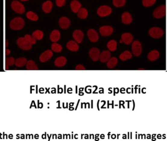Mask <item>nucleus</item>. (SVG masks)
I'll return each instance as SVG.
<instances>
[{
	"instance_id": "f257e3e1",
	"label": "nucleus",
	"mask_w": 167,
	"mask_h": 141,
	"mask_svg": "<svg viewBox=\"0 0 167 141\" xmlns=\"http://www.w3.org/2000/svg\"><path fill=\"white\" fill-rule=\"evenodd\" d=\"M9 26L13 30H20L25 26V21L21 17H16L11 21Z\"/></svg>"
},
{
	"instance_id": "f03ea898",
	"label": "nucleus",
	"mask_w": 167,
	"mask_h": 141,
	"mask_svg": "<svg viewBox=\"0 0 167 141\" xmlns=\"http://www.w3.org/2000/svg\"><path fill=\"white\" fill-rule=\"evenodd\" d=\"M149 34L151 37L154 39H159L163 36L164 32L161 28L159 27H151L149 30Z\"/></svg>"
},
{
	"instance_id": "7ed1b4c3",
	"label": "nucleus",
	"mask_w": 167,
	"mask_h": 141,
	"mask_svg": "<svg viewBox=\"0 0 167 141\" xmlns=\"http://www.w3.org/2000/svg\"><path fill=\"white\" fill-rule=\"evenodd\" d=\"M112 12V9L109 5H101L97 9V14L101 17H105L110 15Z\"/></svg>"
},
{
	"instance_id": "20e7f679",
	"label": "nucleus",
	"mask_w": 167,
	"mask_h": 141,
	"mask_svg": "<svg viewBox=\"0 0 167 141\" xmlns=\"http://www.w3.org/2000/svg\"><path fill=\"white\" fill-rule=\"evenodd\" d=\"M132 43V54L135 56H140L142 52V45L141 42L138 40H135Z\"/></svg>"
},
{
	"instance_id": "39448f33",
	"label": "nucleus",
	"mask_w": 167,
	"mask_h": 141,
	"mask_svg": "<svg viewBox=\"0 0 167 141\" xmlns=\"http://www.w3.org/2000/svg\"><path fill=\"white\" fill-rule=\"evenodd\" d=\"M166 14V6L164 5H161L154 9L153 16L156 19L162 18Z\"/></svg>"
},
{
	"instance_id": "423d86ee",
	"label": "nucleus",
	"mask_w": 167,
	"mask_h": 141,
	"mask_svg": "<svg viewBox=\"0 0 167 141\" xmlns=\"http://www.w3.org/2000/svg\"><path fill=\"white\" fill-rule=\"evenodd\" d=\"M17 44L20 48L24 51H29L32 48V45L27 42L24 37H20L17 39Z\"/></svg>"
},
{
	"instance_id": "0eeeda50",
	"label": "nucleus",
	"mask_w": 167,
	"mask_h": 141,
	"mask_svg": "<svg viewBox=\"0 0 167 141\" xmlns=\"http://www.w3.org/2000/svg\"><path fill=\"white\" fill-rule=\"evenodd\" d=\"M12 9L15 12L18 14H23L25 13V8L22 4L18 1H14L11 5Z\"/></svg>"
},
{
	"instance_id": "6e6552de",
	"label": "nucleus",
	"mask_w": 167,
	"mask_h": 141,
	"mask_svg": "<svg viewBox=\"0 0 167 141\" xmlns=\"http://www.w3.org/2000/svg\"><path fill=\"white\" fill-rule=\"evenodd\" d=\"M99 31L102 36H109L112 34L114 29L110 26H103L99 27Z\"/></svg>"
},
{
	"instance_id": "1a4fd4ad",
	"label": "nucleus",
	"mask_w": 167,
	"mask_h": 141,
	"mask_svg": "<svg viewBox=\"0 0 167 141\" xmlns=\"http://www.w3.org/2000/svg\"><path fill=\"white\" fill-rule=\"evenodd\" d=\"M87 35L89 40L91 42L95 43L99 39V35L98 34L97 31L94 29H90L89 30H88Z\"/></svg>"
},
{
	"instance_id": "9d476101",
	"label": "nucleus",
	"mask_w": 167,
	"mask_h": 141,
	"mask_svg": "<svg viewBox=\"0 0 167 141\" xmlns=\"http://www.w3.org/2000/svg\"><path fill=\"white\" fill-rule=\"evenodd\" d=\"M89 56L92 60L94 61H97L99 60L100 51L97 48H92L90 49L89 52Z\"/></svg>"
},
{
	"instance_id": "9b49d317",
	"label": "nucleus",
	"mask_w": 167,
	"mask_h": 141,
	"mask_svg": "<svg viewBox=\"0 0 167 141\" xmlns=\"http://www.w3.org/2000/svg\"><path fill=\"white\" fill-rule=\"evenodd\" d=\"M84 34L83 31L80 30H76L73 33V37L77 43H81L84 40Z\"/></svg>"
},
{
	"instance_id": "f8f14e48",
	"label": "nucleus",
	"mask_w": 167,
	"mask_h": 141,
	"mask_svg": "<svg viewBox=\"0 0 167 141\" xmlns=\"http://www.w3.org/2000/svg\"><path fill=\"white\" fill-rule=\"evenodd\" d=\"M53 56V52L51 50H48L45 51L39 57L40 61L42 63L46 62L48 60H50Z\"/></svg>"
},
{
	"instance_id": "ddd939ff",
	"label": "nucleus",
	"mask_w": 167,
	"mask_h": 141,
	"mask_svg": "<svg viewBox=\"0 0 167 141\" xmlns=\"http://www.w3.org/2000/svg\"><path fill=\"white\" fill-rule=\"evenodd\" d=\"M71 21L68 17H62L59 20V25L62 29L66 30L70 26Z\"/></svg>"
},
{
	"instance_id": "4468645a",
	"label": "nucleus",
	"mask_w": 167,
	"mask_h": 141,
	"mask_svg": "<svg viewBox=\"0 0 167 141\" xmlns=\"http://www.w3.org/2000/svg\"><path fill=\"white\" fill-rule=\"evenodd\" d=\"M121 22L125 25H129L133 21L132 16L128 12H124L121 16Z\"/></svg>"
},
{
	"instance_id": "2eb2a0df",
	"label": "nucleus",
	"mask_w": 167,
	"mask_h": 141,
	"mask_svg": "<svg viewBox=\"0 0 167 141\" xmlns=\"http://www.w3.org/2000/svg\"><path fill=\"white\" fill-rule=\"evenodd\" d=\"M121 40L123 41V43H124L125 44H131V43H132V42H133V35L131 33H124L121 35Z\"/></svg>"
},
{
	"instance_id": "dca6fc26",
	"label": "nucleus",
	"mask_w": 167,
	"mask_h": 141,
	"mask_svg": "<svg viewBox=\"0 0 167 141\" xmlns=\"http://www.w3.org/2000/svg\"><path fill=\"white\" fill-rule=\"evenodd\" d=\"M111 53L107 50L103 51L99 55V60L102 63H106L111 58Z\"/></svg>"
},
{
	"instance_id": "f3484780",
	"label": "nucleus",
	"mask_w": 167,
	"mask_h": 141,
	"mask_svg": "<svg viewBox=\"0 0 167 141\" xmlns=\"http://www.w3.org/2000/svg\"><path fill=\"white\" fill-rule=\"evenodd\" d=\"M67 48L68 49V50L72 52H77L79 50L80 47L78 45L77 43L74 40H71L68 41L66 44Z\"/></svg>"
},
{
	"instance_id": "a211bd4d",
	"label": "nucleus",
	"mask_w": 167,
	"mask_h": 141,
	"mask_svg": "<svg viewBox=\"0 0 167 141\" xmlns=\"http://www.w3.org/2000/svg\"><path fill=\"white\" fill-rule=\"evenodd\" d=\"M71 9L74 13H77L81 8V4L77 0H73L70 4Z\"/></svg>"
},
{
	"instance_id": "6ab92c4d",
	"label": "nucleus",
	"mask_w": 167,
	"mask_h": 141,
	"mask_svg": "<svg viewBox=\"0 0 167 141\" xmlns=\"http://www.w3.org/2000/svg\"><path fill=\"white\" fill-rule=\"evenodd\" d=\"M61 36L60 31L58 30H55L51 33L50 35V39L51 41L54 42H56L59 40Z\"/></svg>"
},
{
	"instance_id": "aec40b11",
	"label": "nucleus",
	"mask_w": 167,
	"mask_h": 141,
	"mask_svg": "<svg viewBox=\"0 0 167 141\" xmlns=\"http://www.w3.org/2000/svg\"><path fill=\"white\" fill-rule=\"evenodd\" d=\"M160 57V53L157 50L150 51L148 55V58L151 61H154L158 59Z\"/></svg>"
},
{
	"instance_id": "412c9836",
	"label": "nucleus",
	"mask_w": 167,
	"mask_h": 141,
	"mask_svg": "<svg viewBox=\"0 0 167 141\" xmlns=\"http://www.w3.org/2000/svg\"><path fill=\"white\" fill-rule=\"evenodd\" d=\"M67 63V59L64 56H59L55 60V65L58 67H62L65 65Z\"/></svg>"
},
{
	"instance_id": "4be33fe9",
	"label": "nucleus",
	"mask_w": 167,
	"mask_h": 141,
	"mask_svg": "<svg viewBox=\"0 0 167 141\" xmlns=\"http://www.w3.org/2000/svg\"><path fill=\"white\" fill-rule=\"evenodd\" d=\"M77 13L78 18L81 19H85L88 15V12L86 8H80Z\"/></svg>"
},
{
	"instance_id": "5701e85b",
	"label": "nucleus",
	"mask_w": 167,
	"mask_h": 141,
	"mask_svg": "<svg viewBox=\"0 0 167 141\" xmlns=\"http://www.w3.org/2000/svg\"><path fill=\"white\" fill-rule=\"evenodd\" d=\"M52 2L50 1L45 2L42 5V9L45 13H49L52 9Z\"/></svg>"
},
{
	"instance_id": "b1692460",
	"label": "nucleus",
	"mask_w": 167,
	"mask_h": 141,
	"mask_svg": "<svg viewBox=\"0 0 167 141\" xmlns=\"http://www.w3.org/2000/svg\"><path fill=\"white\" fill-rule=\"evenodd\" d=\"M106 62V66L109 69H113L116 66L118 62V60L117 58L112 57L110 58Z\"/></svg>"
},
{
	"instance_id": "393cba45",
	"label": "nucleus",
	"mask_w": 167,
	"mask_h": 141,
	"mask_svg": "<svg viewBox=\"0 0 167 141\" xmlns=\"http://www.w3.org/2000/svg\"><path fill=\"white\" fill-rule=\"evenodd\" d=\"M132 58V55L131 52L128 51H125L122 52L119 56V58L122 61L131 59Z\"/></svg>"
},
{
	"instance_id": "a878e982",
	"label": "nucleus",
	"mask_w": 167,
	"mask_h": 141,
	"mask_svg": "<svg viewBox=\"0 0 167 141\" xmlns=\"http://www.w3.org/2000/svg\"><path fill=\"white\" fill-rule=\"evenodd\" d=\"M107 47L109 51L115 52L117 48V42L115 40H111L107 43Z\"/></svg>"
},
{
	"instance_id": "bb28decb",
	"label": "nucleus",
	"mask_w": 167,
	"mask_h": 141,
	"mask_svg": "<svg viewBox=\"0 0 167 141\" xmlns=\"http://www.w3.org/2000/svg\"><path fill=\"white\" fill-rule=\"evenodd\" d=\"M27 69L28 70H37L38 69V66L35 63L34 61L32 60H30L27 62Z\"/></svg>"
},
{
	"instance_id": "cd10ccee",
	"label": "nucleus",
	"mask_w": 167,
	"mask_h": 141,
	"mask_svg": "<svg viewBox=\"0 0 167 141\" xmlns=\"http://www.w3.org/2000/svg\"><path fill=\"white\" fill-rule=\"evenodd\" d=\"M27 62V59L25 58H20L16 59L15 61V65L18 67H22Z\"/></svg>"
},
{
	"instance_id": "c85d7f7f",
	"label": "nucleus",
	"mask_w": 167,
	"mask_h": 141,
	"mask_svg": "<svg viewBox=\"0 0 167 141\" xmlns=\"http://www.w3.org/2000/svg\"><path fill=\"white\" fill-rule=\"evenodd\" d=\"M33 36L36 40H40L43 39L44 37V33L43 31L40 30H37L34 31L32 34Z\"/></svg>"
},
{
	"instance_id": "c756f323",
	"label": "nucleus",
	"mask_w": 167,
	"mask_h": 141,
	"mask_svg": "<svg viewBox=\"0 0 167 141\" xmlns=\"http://www.w3.org/2000/svg\"><path fill=\"white\" fill-rule=\"evenodd\" d=\"M15 60L12 57H8L5 58V69L6 70L9 69V67L12 66L15 64Z\"/></svg>"
},
{
	"instance_id": "7c9ffc66",
	"label": "nucleus",
	"mask_w": 167,
	"mask_h": 141,
	"mask_svg": "<svg viewBox=\"0 0 167 141\" xmlns=\"http://www.w3.org/2000/svg\"><path fill=\"white\" fill-rule=\"evenodd\" d=\"M51 48L52 51L55 52H61L62 50V47L61 45L56 42H55L52 45Z\"/></svg>"
},
{
	"instance_id": "2f4dec72",
	"label": "nucleus",
	"mask_w": 167,
	"mask_h": 141,
	"mask_svg": "<svg viewBox=\"0 0 167 141\" xmlns=\"http://www.w3.org/2000/svg\"><path fill=\"white\" fill-rule=\"evenodd\" d=\"M126 4V0H113L114 6L116 8H121Z\"/></svg>"
},
{
	"instance_id": "473e14b6",
	"label": "nucleus",
	"mask_w": 167,
	"mask_h": 141,
	"mask_svg": "<svg viewBox=\"0 0 167 141\" xmlns=\"http://www.w3.org/2000/svg\"><path fill=\"white\" fill-rule=\"evenodd\" d=\"M27 17L29 19L33 21H36L38 20V16L33 11L27 12Z\"/></svg>"
},
{
	"instance_id": "72a5a7b5",
	"label": "nucleus",
	"mask_w": 167,
	"mask_h": 141,
	"mask_svg": "<svg viewBox=\"0 0 167 141\" xmlns=\"http://www.w3.org/2000/svg\"><path fill=\"white\" fill-rule=\"evenodd\" d=\"M156 0H142V5L146 8L152 7L156 3Z\"/></svg>"
},
{
	"instance_id": "f704fd0d",
	"label": "nucleus",
	"mask_w": 167,
	"mask_h": 141,
	"mask_svg": "<svg viewBox=\"0 0 167 141\" xmlns=\"http://www.w3.org/2000/svg\"><path fill=\"white\" fill-rule=\"evenodd\" d=\"M24 38L26 39L27 42H29L30 44H35V43H36V40L33 36H31L29 34H26L24 36Z\"/></svg>"
},
{
	"instance_id": "c9c22d12",
	"label": "nucleus",
	"mask_w": 167,
	"mask_h": 141,
	"mask_svg": "<svg viewBox=\"0 0 167 141\" xmlns=\"http://www.w3.org/2000/svg\"><path fill=\"white\" fill-rule=\"evenodd\" d=\"M66 0H55V3L58 7H62L65 5Z\"/></svg>"
},
{
	"instance_id": "e433bc0d",
	"label": "nucleus",
	"mask_w": 167,
	"mask_h": 141,
	"mask_svg": "<svg viewBox=\"0 0 167 141\" xmlns=\"http://www.w3.org/2000/svg\"><path fill=\"white\" fill-rule=\"evenodd\" d=\"M86 69L85 67L82 65L81 64H78L75 68V70H85Z\"/></svg>"
},
{
	"instance_id": "4c0bfd02",
	"label": "nucleus",
	"mask_w": 167,
	"mask_h": 141,
	"mask_svg": "<svg viewBox=\"0 0 167 141\" xmlns=\"http://www.w3.org/2000/svg\"><path fill=\"white\" fill-rule=\"evenodd\" d=\"M10 54H11V51L9 49H6L5 50V55L8 56V55H9Z\"/></svg>"
},
{
	"instance_id": "58836bf2",
	"label": "nucleus",
	"mask_w": 167,
	"mask_h": 141,
	"mask_svg": "<svg viewBox=\"0 0 167 141\" xmlns=\"http://www.w3.org/2000/svg\"><path fill=\"white\" fill-rule=\"evenodd\" d=\"M5 42H6V47H7L8 45V40H6Z\"/></svg>"
},
{
	"instance_id": "ea45409f",
	"label": "nucleus",
	"mask_w": 167,
	"mask_h": 141,
	"mask_svg": "<svg viewBox=\"0 0 167 141\" xmlns=\"http://www.w3.org/2000/svg\"><path fill=\"white\" fill-rule=\"evenodd\" d=\"M139 70H145V69H144V68H139V69H138Z\"/></svg>"
},
{
	"instance_id": "a19ab883",
	"label": "nucleus",
	"mask_w": 167,
	"mask_h": 141,
	"mask_svg": "<svg viewBox=\"0 0 167 141\" xmlns=\"http://www.w3.org/2000/svg\"><path fill=\"white\" fill-rule=\"evenodd\" d=\"M21 1H28V0H20Z\"/></svg>"
}]
</instances>
